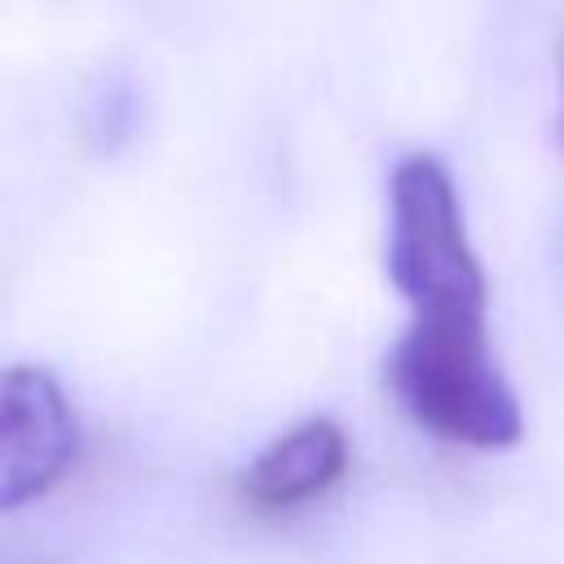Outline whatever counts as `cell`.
Instances as JSON below:
<instances>
[{"label":"cell","mask_w":564,"mask_h":564,"mask_svg":"<svg viewBox=\"0 0 564 564\" xmlns=\"http://www.w3.org/2000/svg\"><path fill=\"white\" fill-rule=\"evenodd\" d=\"M388 383L405 414L454 445L507 449L524 410L489 352L485 308H414L388 357Z\"/></svg>","instance_id":"obj_1"},{"label":"cell","mask_w":564,"mask_h":564,"mask_svg":"<svg viewBox=\"0 0 564 564\" xmlns=\"http://www.w3.org/2000/svg\"><path fill=\"white\" fill-rule=\"evenodd\" d=\"M388 282L414 308H489L454 176L436 154H405L388 176Z\"/></svg>","instance_id":"obj_2"},{"label":"cell","mask_w":564,"mask_h":564,"mask_svg":"<svg viewBox=\"0 0 564 564\" xmlns=\"http://www.w3.org/2000/svg\"><path fill=\"white\" fill-rule=\"evenodd\" d=\"M79 454V419L44 366H9L0 379V507L44 498Z\"/></svg>","instance_id":"obj_3"},{"label":"cell","mask_w":564,"mask_h":564,"mask_svg":"<svg viewBox=\"0 0 564 564\" xmlns=\"http://www.w3.org/2000/svg\"><path fill=\"white\" fill-rule=\"evenodd\" d=\"M348 471V436L335 419H304L278 441H269L238 476L242 502L260 511H291L326 489H335Z\"/></svg>","instance_id":"obj_4"},{"label":"cell","mask_w":564,"mask_h":564,"mask_svg":"<svg viewBox=\"0 0 564 564\" xmlns=\"http://www.w3.org/2000/svg\"><path fill=\"white\" fill-rule=\"evenodd\" d=\"M560 84H564V62H560Z\"/></svg>","instance_id":"obj_5"}]
</instances>
